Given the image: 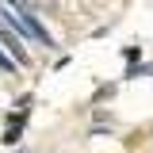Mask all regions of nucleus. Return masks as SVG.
Wrapping results in <instances>:
<instances>
[{"label":"nucleus","mask_w":153,"mask_h":153,"mask_svg":"<svg viewBox=\"0 0 153 153\" xmlns=\"http://www.w3.org/2000/svg\"><path fill=\"white\" fill-rule=\"evenodd\" d=\"M0 69H4V73H12V69H16V61L4 54V50H0Z\"/></svg>","instance_id":"f257e3e1"}]
</instances>
